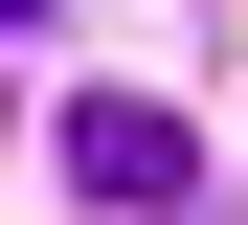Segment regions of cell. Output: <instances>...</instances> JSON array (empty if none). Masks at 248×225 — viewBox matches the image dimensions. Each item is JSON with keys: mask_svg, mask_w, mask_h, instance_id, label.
I'll return each instance as SVG.
<instances>
[{"mask_svg": "<svg viewBox=\"0 0 248 225\" xmlns=\"http://www.w3.org/2000/svg\"><path fill=\"white\" fill-rule=\"evenodd\" d=\"M68 180H91L113 225H158V203H203V135L158 113V90H68Z\"/></svg>", "mask_w": 248, "mask_h": 225, "instance_id": "6da1fadb", "label": "cell"}, {"mask_svg": "<svg viewBox=\"0 0 248 225\" xmlns=\"http://www.w3.org/2000/svg\"><path fill=\"white\" fill-rule=\"evenodd\" d=\"M23 23H68V0H0V45H23Z\"/></svg>", "mask_w": 248, "mask_h": 225, "instance_id": "7a4b0ae2", "label": "cell"}]
</instances>
